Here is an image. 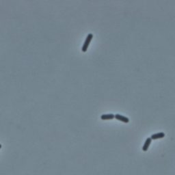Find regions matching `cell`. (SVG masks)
Listing matches in <instances>:
<instances>
[{
  "label": "cell",
  "instance_id": "7a4b0ae2",
  "mask_svg": "<svg viewBox=\"0 0 175 175\" xmlns=\"http://www.w3.org/2000/svg\"><path fill=\"white\" fill-rule=\"evenodd\" d=\"M115 118L117 120H120V121L123 122V123H127L129 122V119H128V118L125 116H123V115H121V114H115Z\"/></svg>",
  "mask_w": 175,
  "mask_h": 175
},
{
  "label": "cell",
  "instance_id": "5b68a950",
  "mask_svg": "<svg viewBox=\"0 0 175 175\" xmlns=\"http://www.w3.org/2000/svg\"><path fill=\"white\" fill-rule=\"evenodd\" d=\"M101 118L102 120H111L115 118V115L113 114H106L101 115Z\"/></svg>",
  "mask_w": 175,
  "mask_h": 175
},
{
  "label": "cell",
  "instance_id": "8992f818",
  "mask_svg": "<svg viewBox=\"0 0 175 175\" xmlns=\"http://www.w3.org/2000/svg\"><path fill=\"white\" fill-rule=\"evenodd\" d=\"M2 148V145H1V144H0V148Z\"/></svg>",
  "mask_w": 175,
  "mask_h": 175
},
{
  "label": "cell",
  "instance_id": "277c9868",
  "mask_svg": "<svg viewBox=\"0 0 175 175\" xmlns=\"http://www.w3.org/2000/svg\"><path fill=\"white\" fill-rule=\"evenodd\" d=\"M165 137V133L164 132H160L157 133H155V134H152L151 137V140H157V139H160L163 138Z\"/></svg>",
  "mask_w": 175,
  "mask_h": 175
},
{
  "label": "cell",
  "instance_id": "3957f363",
  "mask_svg": "<svg viewBox=\"0 0 175 175\" xmlns=\"http://www.w3.org/2000/svg\"><path fill=\"white\" fill-rule=\"evenodd\" d=\"M151 142H152V140L151 138H148L147 139H146L144 144V146H143V147H142V150L144 151H147L149 148V146H150L151 144Z\"/></svg>",
  "mask_w": 175,
  "mask_h": 175
},
{
  "label": "cell",
  "instance_id": "6da1fadb",
  "mask_svg": "<svg viewBox=\"0 0 175 175\" xmlns=\"http://www.w3.org/2000/svg\"><path fill=\"white\" fill-rule=\"evenodd\" d=\"M93 39V34L92 33H89L88 34L86 39H85V42H84V44H83V46H82V49H81L82 52H86L89 45H90L91 40Z\"/></svg>",
  "mask_w": 175,
  "mask_h": 175
}]
</instances>
